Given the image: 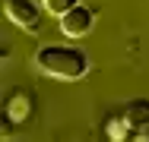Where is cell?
<instances>
[{
    "instance_id": "6da1fadb",
    "label": "cell",
    "mask_w": 149,
    "mask_h": 142,
    "mask_svg": "<svg viewBox=\"0 0 149 142\" xmlns=\"http://www.w3.org/2000/svg\"><path fill=\"white\" fill-rule=\"evenodd\" d=\"M38 70L48 73L51 79H63V82H73V79H83L89 73V57L79 48H70V44H48L41 48L35 57Z\"/></svg>"
},
{
    "instance_id": "5b68a950",
    "label": "cell",
    "mask_w": 149,
    "mask_h": 142,
    "mask_svg": "<svg viewBox=\"0 0 149 142\" xmlns=\"http://www.w3.org/2000/svg\"><path fill=\"white\" fill-rule=\"evenodd\" d=\"M105 133H108V139H114V142L136 139V136H133V126H130L127 117H124V111H120V114H111V117L105 120Z\"/></svg>"
},
{
    "instance_id": "52a82bcc",
    "label": "cell",
    "mask_w": 149,
    "mask_h": 142,
    "mask_svg": "<svg viewBox=\"0 0 149 142\" xmlns=\"http://www.w3.org/2000/svg\"><path fill=\"white\" fill-rule=\"evenodd\" d=\"M26 108H29V104H26V95L16 92V98L10 101V117H13V120H22V117H26Z\"/></svg>"
},
{
    "instance_id": "8992f818",
    "label": "cell",
    "mask_w": 149,
    "mask_h": 142,
    "mask_svg": "<svg viewBox=\"0 0 149 142\" xmlns=\"http://www.w3.org/2000/svg\"><path fill=\"white\" fill-rule=\"evenodd\" d=\"M79 0H41V6H45V13H51V16H63L67 10H73Z\"/></svg>"
},
{
    "instance_id": "277c9868",
    "label": "cell",
    "mask_w": 149,
    "mask_h": 142,
    "mask_svg": "<svg viewBox=\"0 0 149 142\" xmlns=\"http://www.w3.org/2000/svg\"><path fill=\"white\" fill-rule=\"evenodd\" d=\"M124 117L133 126V136L136 139H149V98H133L124 108Z\"/></svg>"
},
{
    "instance_id": "3957f363",
    "label": "cell",
    "mask_w": 149,
    "mask_h": 142,
    "mask_svg": "<svg viewBox=\"0 0 149 142\" xmlns=\"http://www.w3.org/2000/svg\"><path fill=\"white\" fill-rule=\"evenodd\" d=\"M92 22H95L92 10L83 6V3H76L73 10H67V13L60 16V32H63L67 38H83V35L92 28Z\"/></svg>"
},
{
    "instance_id": "7a4b0ae2",
    "label": "cell",
    "mask_w": 149,
    "mask_h": 142,
    "mask_svg": "<svg viewBox=\"0 0 149 142\" xmlns=\"http://www.w3.org/2000/svg\"><path fill=\"white\" fill-rule=\"evenodd\" d=\"M3 10L19 28H26L32 35L41 28V10L45 6H38L35 0H3Z\"/></svg>"
}]
</instances>
